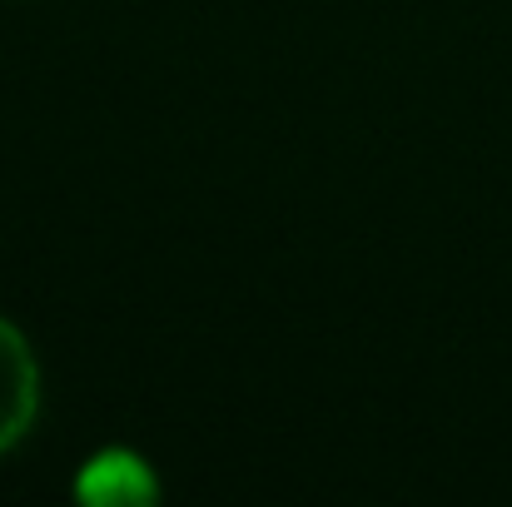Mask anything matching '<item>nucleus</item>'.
<instances>
[{
    "instance_id": "f257e3e1",
    "label": "nucleus",
    "mask_w": 512,
    "mask_h": 507,
    "mask_svg": "<svg viewBox=\"0 0 512 507\" xmlns=\"http://www.w3.org/2000/svg\"><path fill=\"white\" fill-rule=\"evenodd\" d=\"M40 418V358L20 324L0 314V453L20 448Z\"/></svg>"
},
{
    "instance_id": "f03ea898",
    "label": "nucleus",
    "mask_w": 512,
    "mask_h": 507,
    "mask_svg": "<svg viewBox=\"0 0 512 507\" xmlns=\"http://www.w3.org/2000/svg\"><path fill=\"white\" fill-rule=\"evenodd\" d=\"M75 498L95 507H140L160 498V478L135 448H100L95 458L80 463Z\"/></svg>"
}]
</instances>
